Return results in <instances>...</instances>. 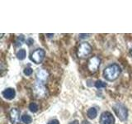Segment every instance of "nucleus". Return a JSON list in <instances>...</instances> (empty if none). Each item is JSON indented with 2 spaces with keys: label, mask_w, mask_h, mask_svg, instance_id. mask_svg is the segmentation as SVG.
Returning <instances> with one entry per match:
<instances>
[{
  "label": "nucleus",
  "mask_w": 132,
  "mask_h": 124,
  "mask_svg": "<svg viewBox=\"0 0 132 124\" xmlns=\"http://www.w3.org/2000/svg\"><path fill=\"white\" fill-rule=\"evenodd\" d=\"M10 120L12 124H18L20 122V113L16 109H12L10 111Z\"/></svg>",
  "instance_id": "nucleus-8"
},
{
  "label": "nucleus",
  "mask_w": 132,
  "mask_h": 124,
  "mask_svg": "<svg viewBox=\"0 0 132 124\" xmlns=\"http://www.w3.org/2000/svg\"><path fill=\"white\" fill-rule=\"evenodd\" d=\"M36 78L38 80L39 82H43L45 80H46V79L48 78V73L45 69H39L36 73Z\"/></svg>",
  "instance_id": "nucleus-10"
},
{
  "label": "nucleus",
  "mask_w": 132,
  "mask_h": 124,
  "mask_svg": "<svg viewBox=\"0 0 132 124\" xmlns=\"http://www.w3.org/2000/svg\"><path fill=\"white\" fill-rule=\"evenodd\" d=\"M32 73H33V69L31 67H27L24 69V74H26V75L29 76V75H31Z\"/></svg>",
  "instance_id": "nucleus-17"
},
{
  "label": "nucleus",
  "mask_w": 132,
  "mask_h": 124,
  "mask_svg": "<svg viewBox=\"0 0 132 124\" xmlns=\"http://www.w3.org/2000/svg\"><path fill=\"white\" fill-rule=\"evenodd\" d=\"M82 124H90V122L88 121H86V120H84L82 122Z\"/></svg>",
  "instance_id": "nucleus-22"
},
{
  "label": "nucleus",
  "mask_w": 132,
  "mask_h": 124,
  "mask_svg": "<svg viewBox=\"0 0 132 124\" xmlns=\"http://www.w3.org/2000/svg\"><path fill=\"white\" fill-rule=\"evenodd\" d=\"M33 92L36 95V98H44L46 95V89L45 85L42 84V82H36L34 87H33Z\"/></svg>",
  "instance_id": "nucleus-4"
},
{
  "label": "nucleus",
  "mask_w": 132,
  "mask_h": 124,
  "mask_svg": "<svg viewBox=\"0 0 132 124\" xmlns=\"http://www.w3.org/2000/svg\"><path fill=\"white\" fill-rule=\"evenodd\" d=\"M95 87H96L97 89H103V88H106V84L105 82H103L102 80H97L95 83Z\"/></svg>",
  "instance_id": "nucleus-14"
},
{
  "label": "nucleus",
  "mask_w": 132,
  "mask_h": 124,
  "mask_svg": "<svg viewBox=\"0 0 132 124\" xmlns=\"http://www.w3.org/2000/svg\"><path fill=\"white\" fill-rule=\"evenodd\" d=\"M121 73V67L117 64L108 65L103 71V76L108 81H114L119 77Z\"/></svg>",
  "instance_id": "nucleus-1"
},
{
  "label": "nucleus",
  "mask_w": 132,
  "mask_h": 124,
  "mask_svg": "<svg viewBox=\"0 0 132 124\" xmlns=\"http://www.w3.org/2000/svg\"><path fill=\"white\" fill-rule=\"evenodd\" d=\"M130 55L132 56V47H131V48H130Z\"/></svg>",
  "instance_id": "nucleus-23"
},
{
  "label": "nucleus",
  "mask_w": 132,
  "mask_h": 124,
  "mask_svg": "<svg viewBox=\"0 0 132 124\" xmlns=\"http://www.w3.org/2000/svg\"><path fill=\"white\" fill-rule=\"evenodd\" d=\"M22 122H24L25 124H30L32 121V118L30 115L28 114H24L22 116Z\"/></svg>",
  "instance_id": "nucleus-13"
},
{
  "label": "nucleus",
  "mask_w": 132,
  "mask_h": 124,
  "mask_svg": "<svg viewBox=\"0 0 132 124\" xmlns=\"http://www.w3.org/2000/svg\"><path fill=\"white\" fill-rule=\"evenodd\" d=\"M26 56H27V52H26V50H24V49H21L16 52V57H18V59L20 60H24L25 58H26Z\"/></svg>",
  "instance_id": "nucleus-12"
},
{
  "label": "nucleus",
  "mask_w": 132,
  "mask_h": 124,
  "mask_svg": "<svg viewBox=\"0 0 132 124\" xmlns=\"http://www.w3.org/2000/svg\"><path fill=\"white\" fill-rule=\"evenodd\" d=\"M29 109L31 113H36L38 111V105L36 103H31L30 105H29Z\"/></svg>",
  "instance_id": "nucleus-16"
},
{
  "label": "nucleus",
  "mask_w": 132,
  "mask_h": 124,
  "mask_svg": "<svg viewBox=\"0 0 132 124\" xmlns=\"http://www.w3.org/2000/svg\"><path fill=\"white\" fill-rule=\"evenodd\" d=\"M92 51V47L88 42L82 43L77 51V56L78 58H85Z\"/></svg>",
  "instance_id": "nucleus-3"
},
{
  "label": "nucleus",
  "mask_w": 132,
  "mask_h": 124,
  "mask_svg": "<svg viewBox=\"0 0 132 124\" xmlns=\"http://www.w3.org/2000/svg\"><path fill=\"white\" fill-rule=\"evenodd\" d=\"M88 36H90V34H80L79 37L80 38H85V37H88Z\"/></svg>",
  "instance_id": "nucleus-20"
},
{
  "label": "nucleus",
  "mask_w": 132,
  "mask_h": 124,
  "mask_svg": "<svg viewBox=\"0 0 132 124\" xmlns=\"http://www.w3.org/2000/svg\"><path fill=\"white\" fill-rule=\"evenodd\" d=\"M47 124H60V122L58 121L57 119H52V120H50Z\"/></svg>",
  "instance_id": "nucleus-18"
},
{
  "label": "nucleus",
  "mask_w": 132,
  "mask_h": 124,
  "mask_svg": "<svg viewBox=\"0 0 132 124\" xmlns=\"http://www.w3.org/2000/svg\"><path fill=\"white\" fill-rule=\"evenodd\" d=\"M101 64V60L99 59V57L97 56H93L92 58H90V60H88V69L91 73H95L97 71V69L99 68Z\"/></svg>",
  "instance_id": "nucleus-6"
},
{
  "label": "nucleus",
  "mask_w": 132,
  "mask_h": 124,
  "mask_svg": "<svg viewBox=\"0 0 132 124\" xmlns=\"http://www.w3.org/2000/svg\"><path fill=\"white\" fill-rule=\"evenodd\" d=\"M24 41H25V37H24V36H23V35L19 36L18 37V38H16V44H15V45H16V47H19V45H22V43L24 42Z\"/></svg>",
  "instance_id": "nucleus-15"
},
{
  "label": "nucleus",
  "mask_w": 132,
  "mask_h": 124,
  "mask_svg": "<svg viewBox=\"0 0 132 124\" xmlns=\"http://www.w3.org/2000/svg\"><path fill=\"white\" fill-rule=\"evenodd\" d=\"M113 110L117 118L121 122H125L128 118V110L126 107L121 103H117L113 106Z\"/></svg>",
  "instance_id": "nucleus-2"
},
{
  "label": "nucleus",
  "mask_w": 132,
  "mask_h": 124,
  "mask_svg": "<svg viewBox=\"0 0 132 124\" xmlns=\"http://www.w3.org/2000/svg\"><path fill=\"white\" fill-rule=\"evenodd\" d=\"M87 116L90 119H94L97 118V110L96 109V107H90V109L87 112Z\"/></svg>",
  "instance_id": "nucleus-11"
},
{
  "label": "nucleus",
  "mask_w": 132,
  "mask_h": 124,
  "mask_svg": "<svg viewBox=\"0 0 132 124\" xmlns=\"http://www.w3.org/2000/svg\"><path fill=\"white\" fill-rule=\"evenodd\" d=\"M26 42H27V45L30 47V45H31L33 43H34V40H33L32 38H28V39L27 40Z\"/></svg>",
  "instance_id": "nucleus-19"
},
{
  "label": "nucleus",
  "mask_w": 132,
  "mask_h": 124,
  "mask_svg": "<svg viewBox=\"0 0 132 124\" xmlns=\"http://www.w3.org/2000/svg\"><path fill=\"white\" fill-rule=\"evenodd\" d=\"M3 96L6 99H8V100H12L15 98V95H16V91L14 89L12 88H7L6 89H4L3 91Z\"/></svg>",
  "instance_id": "nucleus-9"
},
{
  "label": "nucleus",
  "mask_w": 132,
  "mask_h": 124,
  "mask_svg": "<svg viewBox=\"0 0 132 124\" xmlns=\"http://www.w3.org/2000/svg\"><path fill=\"white\" fill-rule=\"evenodd\" d=\"M69 124H79V122H78V120H74V121H72V122H70Z\"/></svg>",
  "instance_id": "nucleus-21"
},
{
  "label": "nucleus",
  "mask_w": 132,
  "mask_h": 124,
  "mask_svg": "<svg viewBox=\"0 0 132 124\" xmlns=\"http://www.w3.org/2000/svg\"><path fill=\"white\" fill-rule=\"evenodd\" d=\"M100 124H115V118L110 112H103L100 118Z\"/></svg>",
  "instance_id": "nucleus-7"
},
{
  "label": "nucleus",
  "mask_w": 132,
  "mask_h": 124,
  "mask_svg": "<svg viewBox=\"0 0 132 124\" xmlns=\"http://www.w3.org/2000/svg\"><path fill=\"white\" fill-rule=\"evenodd\" d=\"M45 52L43 49H36L31 55V60L36 64H40L43 61Z\"/></svg>",
  "instance_id": "nucleus-5"
}]
</instances>
